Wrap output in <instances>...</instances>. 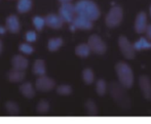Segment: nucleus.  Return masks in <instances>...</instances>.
<instances>
[{"mask_svg": "<svg viewBox=\"0 0 151 124\" xmlns=\"http://www.w3.org/2000/svg\"><path fill=\"white\" fill-rule=\"evenodd\" d=\"M76 14L82 16L84 18L93 21H96L100 16V9L98 5L91 0H79L75 4Z\"/></svg>", "mask_w": 151, "mask_h": 124, "instance_id": "obj_1", "label": "nucleus"}, {"mask_svg": "<svg viewBox=\"0 0 151 124\" xmlns=\"http://www.w3.org/2000/svg\"><path fill=\"white\" fill-rule=\"evenodd\" d=\"M116 74H117L119 83L124 88H129L134 84V74L131 67L125 63H118L116 65Z\"/></svg>", "mask_w": 151, "mask_h": 124, "instance_id": "obj_2", "label": "nucleus"}, {"mask_svg": "<svg viewBox=\"0 0 151 124\" xmlns=\"http://www.w3.org/2000/svg\"><path fill=\"white\" fill-rule=\"evenodd\" d=\"M124 87L121 84H117V83L113 82L110 87V92H111L112 97L114 99L116 102L122 108H127L129 106V100L127 97V93L123 90Z\"/></svg>", "mask_w": 151, "mask_h": 124, "instance_id": "obj_3", "label": "nucleus"}, {"mask_svg": "<svg viewBox=\"0 0 151 124\" xmlns=\"http://www.w3.org/2000/svg\"><path fill=\"white\" fill-rule=\"evenodd\" d=\"M122 9L119 6H113L109 10L107 16H106V25L109 28H115L121 23L122 21Z\"/></svg>", "mask_w": 151, "mask_h": 124, "instance_id": "obj_4", "label": "nucleus"}, {"mask_svg": "<svg viewBox=\"0 0 151 124\" xmlns=\"http://www.w3.org/2000/svg\"><path fill=\"white\" fill-rule=\"evenodd\" d=\"M59 14L60 16L64 20V22H67L71 24L73 22L74 18H75V6L72 5L70 2H67V3H62L60 10H59Z\"/></svg>", "mask_w": 151, "mask_h": 124, "instance_id": "obj_5", "label": "nucleus"}, {"mask_svg": "<svg viewBox=\"0 0 151 124\" xmlns=\"http://www.w3.org/2000/svg\"><path fill=\"white\" fill-rule=\"evenodd\" d=\"M88 46L91 47V50L95 52L96 54H104L107 49L105 42L97 35H91L88 42Z\"/></svg>", "mask_w": 151, "mask_h": 124, "instance_id": "obj_6", "label": "nucleus"}, {"mask_svg": "<svg viewBox=\"0 0 151 124\" xmlns=\"http://www.w3.org/2000/svg\"><path fill=\"white\" fill-rule=\"evenodd\" d=\"M118 45H119L120 51L127 59H131L135 57V47L134 45L124 37V36H120L118 39Z\"/></svg>", "mask_w": 151, "mask_h": 124, "instance_id": "obj_7", "label": "nucleus"}, {"mask_svg": "<svg viewBox=\"0 0 151 124\" xmlns=\"http://www.w3.org/2000/svg\"><path fill=\"white\" fill-rule=\"evenodd\" d=\"M35 86L39 91L47 92V91H50L52 89L55 88L56 83L52 78L43 75V76H39V78H37V80L35 82Z\"/></svg>", "mask_w": 151, "mask_h": 124, "instance_id": "obj_8", "label": "nucleus"}, {"mask_svg": "<svg viewBox=\"0 0 151 124\" xmlns=\"http://www.w3.org/2000/svg\"><path fill=\"white\" fill-rule=\"evenodd\" d=\"M91 28H93V22L88 19L84 18V16H78V14L74 18L73 22L71 23V26H70L71 31H75L76 29L91 30Z\"/></svg>", "mask_w": 151, "mask_h": 124, "instance_id": "obj_9", "label": "nucleus"}, {"mask_svg": "<svg viewBox=\"0 0 151 124\" xmlns=\"http://www.w3.org/2000/svg\"><path fill=\"white\" fill-rule=\"evenodd\" d=\"M148 25H147V16L145 12H140L137 16L135 21V30L137 33L142 34L146 32Z\"/></svg>", "mask_w": 151, "mask_h": 124, "instance_id": "obj_10", "label": "nucleus"}, {"mask_svg": "<svg viewBox=\"0 0 151 124\" xmlns=\"http://www.w3.org/2000/svg\"><path fill=\"white\" fill-rule=\"evenodd\" d=\"M45 23L50 28L58 30L62 28V26L64 24V20L60 16V14L57 16V14H50L45 16Z\"/></svg>", "mask_w": 151, "mask_h": 124, "instance_id": "obj_11", "label": "nucleus"}, {"mask_svg": "<svg viewBox=\"0 0 151 124\" xmlns=\"http://www.w3.org/2000/svg\"><path fill=\"white\" fill-rule=\"evenodd\" d=\"M28 59L26 57H24L21 54H16L12 57V66L14 69L17 70H22V71H25V70L28 68Z\"/></svg>", "mask_w": 151, "mask_h": 124, "instance_id": "obj_12", "label": "nucleus"}, {"mask_svg": "<svg viewBox=\"0 0 151 124\" xmlns=\"http://www.w3.org/2000/svg\"><path fill=\"white\" fill-rule=\"evenodd\" d=\"M139 84L145 99L151 100V82L149 78L146 76H141L139 79Z\"/></svg>", "mask_w": 151, "mask_h": 124, "instance_id": "obj_13", "label": "nucleus"}, {"mask_svg": "<svg viewBox=\"0 0 151 124\" xmlns=\"http://www.w3.org/2000/svg\"><path fill=\"white\" fill-rule=\"evenodd\" d=\"M6 28L10 33H18L21 29L20 21H19L18 16L12 14V16L6 18Z\"/></svg>", "mask_w": 151, "mask_h": 124, "instance_id": "obj_14", "label": "nucleus"}, {"mask_svg": "<svg viewBox=\"0 0 151 124\" xmlns=\"http://www.w3.org/2000/svg\"><path fill=\"white\" fill-rule=\"evenodd\" d=\"M19 90H20L21 95L26 99H33L35 97V89L31 84V82H24L23 84H21Z\"/></svg>", "mask_w": 151, "mask_h": 124, "instance_id": "obj_15", "label": "nucleus"}, {"mask_svg": "<svg viewBox=\"0 0 151 124\" xmlns=\"http://www.w3.org/2000/svg\"><path fill=\"white\" fill-rule=\"evenodd\" d=\"M26 77V74H25V71H22V70H17V69H14L10 70L7 74V78L10 82H14V83H17V82H22L23 80L25 79Z\"/></svg>", "mask_w": 151, "mask_h": 124, "instance_id": "obj_16", "label": "nucleus"}, {"mask_svg": "<svg viewBox=\"0 0 151 124\" xmlns=\"http://www.w3.org/2000/svg\"><path fill=\"white\" fill-rule=\"evenodd\" d=\"M33 73L37 76H43L45 74V63L43 59H36L33 65Z\"/></svg>", "mask_w": 151, "mask_h": 124, "instance_id": "obj_17", "label": "nucleus"}, {"mask_svg": "<svg viewBox=\"0 0 151 124\" xmlns=\"http://www.w3.org/2000/svg\"><path fill=\"white\" fill-rule=\"evenodd\" d=\"M32 8V0H19L17 3V9L21 14H26Z\"/></svg>", "mask_w": 151, "mask_h": 124, "instance_id": "obj_18", "label": "nucleus"}, {"mask_svg": "<svg viewBox=\"0 0 151 124\" xmlns=\"http://www.w3.org/2000/svg\"><path fill=\"white\" fill-rule=\"evenodd\" d=\"M134 47H135L136 50L149 49V48H151V41H148L146 38L141 37L134 43Z\"/></svg>", "mask_w": 151, "mask_h": 124, "instance_id": "obj_19", "label": "nucleus"}, {"mask_svg": "<svg viewBox=\"0 0 151 124\" xmlns=\"http://www.w3.org/2000/svg\"><path fill=\"white\" fill-rule=\"evenodd\" d=\"M91 47L88 46V44H79L76 46L75 48V53L80 57H86L90 55L91 53Z\"/></svg>", "mask_w": 151, "mask_h": 124, "instance_id": "obj_20", "label": "nucleus"}, {"mask_svg": "<svg viewBox=\"0 0 151 124\" xmlns=\"http://www.w3.org/2000/svg\"><path fill=\"white\" fill-rule=\"evenodd\" d=\"M63 45V39L62 38H52L48 40L47 48L50 51H57L61 46Z\"/></svg>", "mask_w": 151, "mask_h": 124, "instance_id": "obj_21", "label": "nucleus"}, {"mask_svg": "<svg viewBox=\"0 0 151 124\" xmlns=\"http://www.w3.org/2000/svg\"><path fill=\"white\" fill-rule=\"evenodd\" d=\"M96 91L99 95H104L107 91V83L105 82V80L103 79H100L97 81V84H96Z\"/></svg>", "mask_w": 151, "mask_h": 124, "instance_id": "obj_22", "label": "nucleus"}, {"mask_svg": "<svg viewBox=\"0 0 151 124\" xmlns=\"http://www.w3.org/2000/svg\"><path fill=\"white\" fill-rule=\"evenodd\" d=\"M36 110L40 114H45V113H47L50 111V104H48L47 100H41L36 106Z\"/></svg>", "mask_w": 151, "mask_h": 124, "instance_id": "obj_23", "label": "nucleus"}, {"mask_svg": "<svg viewBox=\"0 0 151 124\" xmlns=\"http://www.w3.org/2000/svg\"><path fill=\"white\" fill-rule=\"evenodd\" d=\"M82 79L86 84H91L95 80V75L91 69H84L82 72Z\"/></svg>", "mask_w": 151, "mask_h": 124, "instance_id": "obj_24", "label": "nucleus"}, {"mask_svg": "<svg viewBox=\"0 0 151 124\" xmlns=\"http://www.w3.org/2000/svg\"><path fill=\"white\" fill-rule=\"evenodd\" d=\"M5 109L6 111L8 112V114L12 115V116H14V115H18L19 114V106L16 104L14 102H7L5 104Z\"/></svg>", "mask_w": 151, "mask_h": 124, "instance_id": "obj_25", "label": "nucleus"}, {"mask_svg": "<svg viewBox=\"0 0 151 124\" xmlns=\"http://www.w3.org/2000/svg\"><path fill=\"white\" fill-rule=\"evenodd\" d=\"M33 25L34 27L36 28V30L38 31H41L43 29V27L46 25L45 23V18H42V16H36L33 18Z\"/></svg>", "mask_w": 151, "mask_h": 124, "instance_id": "obj_26", "label": "nucleus"}, {"mask_svg": "<svg viewBox=\"0 0 151 124\" xmlns=\"http://www.w3.org/2000/svg\"><path fill=\"white\" fill-rule=\"evenodd\" d=\"M57 92L60 95H70L72 93V88L68 84H62L60 86H58Z\"/></svg>", "mask_w": 151, "mask_h": 124, "instance_id": "obj_27", "label": "nucleus"}, {"mask_svg": "<svg viewBox=\"0 0 151 124\" xmlns=\"http://www.w3.org/2000/svg\"><path fill=\"white\" fill-rule=\"evenodd\" d=\"M19 50L22 53H25V54H32L34 52V48L32 47V45L28 43H22L19 46Z\"/></svg>", "mask_w": 151, "mask_h": 124, "instance_id": "obj_28", "label": "nucleus"}, {"mask_svg": "<svg viewBox=\"0 0 151 124\" xmlns=\"http://www.w3.org/2000/svg\"><path fill=\"white\" fill-rule=\"evenodd\" d=\"M86 111H88L90 115L97 114V107H96L95 102H93V100H88V102H86Z\"/></svg>", "mask_w": 151, "mask_h": 124, "instance_id": "obj_29", "label": "nucleus"}, {"mask_svg": "<svg viewBox=\"0 0 151 124\" xmlns=\"http://www.w3.org/2000/svg\"><path fill=\"white\" fill-rule=\"evenodd\" d=\"M26 40L28 42H34L36 41V38H37V35H36V33L34 31H28L26 33Z\"/></svg>", "mask_w": 151, "mask_h": 124, "instance_id": "obj_30", "label": "nucleus"}, {"mask_svg": "<svg viewBox=\"0 0 151 124\" xmlns=\"http://www.w3.org/2000/svg\"><path fill=\"white\" fill-rule=\"evenodd\" d=\"M146 35L151 40V25H148L147 29H146Z\"/></svg>", "mask_w": 151, "mask_h": 124, "instance_id": "obj_31", "label": "nucleus"}, {"mask_svg": "<svg viewBox=\"0 0 151 124\" xmlns=\"http://www.w3.org/2000/svg\"><path fill=\"white\" fill-rule=\"evenodd\" d=\"M2 50H3V43H2L1 39H0V54L2 53Z\"/></svg>", "mask_w": 151, "mask_h": 124, "instance_id": "obj_32", "label": "nucleus"}, {"mask_svg": "<svg viewBox=\"0 0 151 124\" xmlns=\"http://www.w3.org/2000/svg\"><path fill=\"white\" fill-rule=\"evenodd\" d=\"M5 30L6 29H4L3 27H0V34H3L4 32H5Z\"/></svg>", "mask_w": 151, "mask_h": 124, "instance_id": "obj_33", "label": "nucleus"}, {"mask_svg": "<svg viewBox=\"0 0 151 124\" xmlns=\"http://www.w3.org/2000/svg\"><path fill=\"white\" fill-rule=\"evenodd\" d=\"M61 3H67V2H70L71 0H59Z\"/></svg>", "mask_w": 151, "mask_h": 124, "instance_id": "obj_34", "label": "nucleus"}, {"mask_svg": "<svg viewBox=\"0 0 151 124\" xmlns=\"http://www.w3.org/2000/svg\"><path fill=\"white\" fill-rule=\"evenodd\" d=\"M150 16H151V7H150Z\"/></svg>", "mask_w": 151, "mask_h": 124, "instance_id": "obj_35", "label": "nucleus"}]
</instances>
